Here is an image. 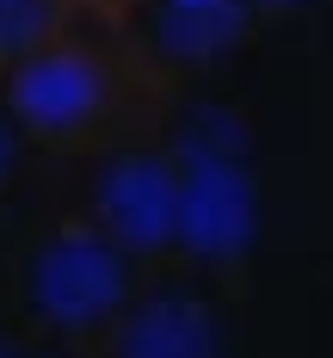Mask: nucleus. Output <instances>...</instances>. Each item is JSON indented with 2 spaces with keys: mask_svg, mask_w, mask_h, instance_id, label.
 <instances>
[{
  "mask_svg": "<svg viewBox=\"0 0 333 358\" xmlns=\"http://www.w3.org/2000/svg\"><path fill=\"white\" fill-rule=\"evenodd\" d=\"M74 25H80L74 0H0V80H13L25 62H37Z\"/></svg>",
  "mask_w": 333,
  "mask_h": 358,
  "instance_id": "nucleus-5",
  "label": "nucleus"
},
{
  "mask_svg": "<svg viewBox=\"0 0 333 358\" xmlns=\"http://www.w3.org/2000/svg\"><path fill=\"white\" fill-rule=\"evenodd\" d=\"M259 6H265V13H278V6H296V0H259Z\"/></svg>",
  "mask_w": 333,
  "mask_h": 358,
  "instance_id": "nucleus-8",
  "label": "nucleus"
},
{
  "mask_svg": "<svg viewBox=\"0 0 333 358\" xmlns=\"http://www.w3.org/2000/svg\"><path fill=\"white\" fill-rule=\"evenodd\" d=\"M136 6H142V0H74V13L93 19V25H130Z\"/></svg>",
  "mask_w": 333,
  "mask_h": 358,
  "instance_id": "nucleus-7",
  "label": "nucleus"
},
{
  "mask_svg": "<svg viewBox=\"0 0 333 358\" xmlns=\"http://www.w3.org/2000/svg\"><path fill=\"white\" fill-rule=\"evenodd\" d=\"M87 210L154 272V266H173L198 241V173H191V161L179 148L167 143V130L148 124L130 143L99 155Z\"/></svg>",
  "mask_w": 333,
  "mask_h": 358,
  "instance_id": "nucleus-3",
  "label": "nucleus"
},
{
  "mask_svg": "<svg viewBox=\"0 0 333 358\" xmlns=\"http://www.w3.org/2000/svg\"><path fill=\"white\" fill-rule=\"evenodd\" d=\"M25 124L13 117V106H6V93H0V192L13 185V173H19V155H25Z\"/></svg>",
  "mask_w": 333,
  "mask_h": 358,
  "instance_id": "nucleus-6",
  "label": "nucleus"
},
{
  "mask_svg": "<svg viewBox=\"0 0 333 358\" xmlns=\"http://www.w3.org/2000/svg\"><path fill=\"white\" fill-rule=\"evenodd\" d=\"M259 19H265L259 0H142L130 25L148 37V50L173 74H191L235 56L259 31Z\"/></svg>",
  "mask_w": 333,
  "mask_h": 358,
  "instance_id": "nucleus-4",
  "label": "nucleus"
},
{
  "mask_svg": "<svg viewBox=\"0 0 333 358\" xmlns=\"http://www.w3.org/2000/svg\"><path fill=\"white\" fill-rule=\"evenodd\" d=\"M173 80L136 25H93L80 19L62 43H50L37 62L0 80L13 117L25 124L31 148L50 155H105L136 130L167 117Z\"/></svg>",
  "mask_w": 333,
  "mask_h": 358,
  "instance_id": "nucleus-1",
  "label": "nucleus"
},
{
  "mask_svg": "<svg viewBox=\"0 0 333 358\" xmlns=\"http://www.w3.org/2000/svg\"><path fill=\"white\" fill-rule=\"evenodd\" d=\"M142 285H148V266L93 210L56 216L31 241L25 272H19V296L31 309V322L80 352H99L124 334Z\"/></svg>",
  "mask_w": 333,
  "mask_h": 358,
  "instance_id": "nucleus-2",
  "label": "nucleus"
}]
</instances>
